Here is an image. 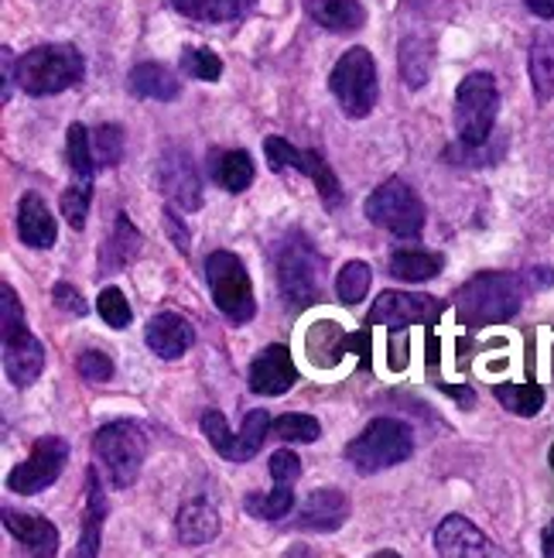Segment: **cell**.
Returning a JSON list of instances; mask_svg holds the SVG:
<instances>
[{
    "instance_id": "6da1fadb",
    "label": "cell",
    "mask_w": 554,
    "mask_h": 558,
    "mask_svg": "<svg viewBox=\"0 0 554 558\" xmlns=\"http://www.w3.org/2000/svg\"><path fill=\"white\" fill-rule=\"evenodd\" d=\"M524 302V284L507 271H483L466 281L455 295V312L466 326H493L517 315Z\"/></svg>"
},
{
    "instance_id": "7a4b0ae2",
    "label": "cell",
    "mask_w": 554,
    "mask_h": 558,
    "mask_svg": "<svg viewBox=\"0 0 554 558\" xmlns=\"http://www.w3.org/2000/svg\"><path fill=\"white\" fill-rule=\"evenodd\" d=\"M0 336H4V371L14 387H32L45 371V347L24 326V308L11 284H0Z\"/></svg>"
},
{
    "instance_id": "3957f363",
    "label": "cell",
    "mask_w": 554,
    "mask_h": 558,
    "mask_svg": "<svg viewBox=\"0 0 554 558\" xmlns=\"http://www.w3.org/2000/svg\"><path fill=\"white\" fill-rule=\"evenodd\" d=\"M86 62L72 45H41L17 59V83L28 96H56L69 86H79Z\"/></svg>"
},
{
    "instance_id": "277c9868",
    "label": "cell",
    "mask_w": 554,
    "mask_h": 558,
    "mask_svg": "<svg viewBox=\"0 0 554 558\" xmlns=\"http://www.w3.org/2000/svg\"><path fill=\"white\" fill-rule=\"evenodd\" d=\"M415 452V432L401 418H373L364 435L346 446V459L359 473H383Z\"/></svg>"
},
{
    "instance_id": "5b68a950",
    "label": "cell",
    "mask_w": 554,
    "mask_h": 558,
    "mask_svg": "<svg viewBox=\"0 0 554 558\" xmlns=\"http://www.w3.org/2000/svg\"><path fill=\"white\" fill-rule=\"evenodd\" d=\"M144 452H148V439L134 422H110L93 435V456L113 490H127L140 476Z\"/></svg>"
},
{
    "instance_id": "8992f818",
    "label": "cell",
    "mask_w": 554,
    "mask_h": 558,
    "mask_svg": "<svg viewBox=\"0 0 554 558\" xmlns=\"http://www.w3.org/2000/svg\"><path fill=\"white\" fill-rule=\"evenodd\" d=\"M206 281L212 291V302L220 308L230 323H250L257 315V302H254V284L250 275L244 268V260L230 251H212L206 257Z\"/></svg>"
},
{
    "instance_id": "52a82bcc",
    "label": "cell",
    "mask_w": 554,
    "mask_h": 558,
    "mask_svg": "<svg viewBox=\"0 0 554 558\" xmlns=\"http://www.w3.org/2000/svg\"><path fill=\"white\" fill-rule=\"evenodd\" d=\"M329 89L340 100V110L353 120H364L377 104V62L370 48L356 45L332 65Z\"/></svg>"
},
{
    "instance_id": "ba28073f",
    "label": "cell",
    "mask_w": 554,
    "mask_h": 558,
    "mask_svg": "<svg viewBox=\"0 0 554 558\" xmlns=\"http://www.w3.org/2000/svg\"><path fill=\"white\" fill-rule=\"evenodd\" d=\"M500 113V93L490 72H472L455 89V128L459 141L466 144H487L496 128Z\"/></svg>"
},
{
    "instance_id": "9c48e42d",
    "label": "cell",
    "mask_w": 554,
    "mask_h": 558,
    "mask_svg": "<svg viewBox=\"0 0 554 558\" xmlns=\"http://www.w3.org/2000/svg\"><path fill=\"white\" fill-rule=\"evenodd\" d=\"M367 220L391 230L401 240H415L424 230L428 213L411 185L401 179H387L380 189H373V196L367 199Z\"/></svg>"
},
{
    "instance_id": "30bf717a",
    "label": "cell",
    "mask_w": 554,
    "mask_h": 558,
    "mask_svg": "<svg viewBox=\"0 0 554 558\" xmlns=\"http://www.w3.org/2000/svg\"><path fill=\"white\" fill-rule=\"evenodd\" d=\"M278 281L292 305H311L322 295V257L305 236H292L278 254Z\"/></svg>"
},
{
    "instance_id": "8fae6325",
    "label": "cell",
    "mask_w": 554,
    "mask_h": 558,
    "mask_svg": "<svg viewBox=\"0 0 554 558\" xmlns=\"http://www.w3.org/2000/svg\"><path fill=\"white\" fill-rule=\"evenodd\" d=\"M65 463H69V442L59 439V435H45V439H38L32 446V456L24 459L21 466L11 470L8 490L21 494V497L41 494V490H48L62 476Z\"/></svg>"
},
{
    "instance_id": "7c38bea8",
    "label": "cell",
    "mask_w": 554,
    "mask_h": 558,
    "mask_svg": "<svg viewBox=\"0 0 554 558\" xmlns=\"http://www.w3.org/2000/svg\"><path fill=\"white\" fill-rule=\"evenodd\" d=\"M442 315V302L428 295H411V291H383L373 302L367 323L370 326H387V329H404L415 323H435Z\"/></svg>"
},
{
    "instance_id": "4fadbf2b",
    "label": "cell",
    "mask_w": 554,
    "mask_h": 558,
    "mask_svg": "<svg viewBox=\"0 0 554 558\" xmlns=\"http://www.w3.org/2000/svg\"><path fill=\"white\" fill-rule=\"evenodd\" d=\"M158 182H161V192L168 199H172L182 213H192L202 206V179L196 172V165L192 158L182 151H172L164 155L161 165H158Z\"/></svg>"
},
{
    "instance_id": "5bb4252c",
    "label": "cell",
    "mask_w": 554,
    "mask_h": 558,
    "mask_svg": "<svg viewBox=\"0 0 554 558\" xmlns=\"http://www.w3.org/2000/svg\"><path fill=\"white\" fill-rule=\"evenodd\" d=\"M298 380L295 363H292V350L274 343L268 350H260L257 360L250 363V391L263 395V398H278L284 391H292Z\"/></svg>"
},
{
    "instance_id": "9a60e30c",
    "label": "cell",
    "mask_w": 554,
    "mask_h": 558,
    "mask_svg": "<svg viewBox=\"0 0 554 558\" xmlns=\"http://www.w3.org/2000/svg\"><path fill=\"white\" fill-rule=\"evenodd\" d=\"M435 548L445 558H483V555H493L490 538L469 518H463V514H448L439 524V531H435Z\"/></svg>"
},
{
    "instance_id": "2e32d148",
    "label": "cell",
    "mask_w": 554,
    "mask_h": 558,
    "mask_svg": "<svg viewBox=\"0 0 554 558\" xmlns=\"http://www.w3.org/2000/svg\"><path fill=\"white\" fill-rule=\"evenodd\" d=\"M144 339H148V347L161 360H178L182 353L192 350V343H196V329H192V323L185 319V315L161 312V315H155V319L148 323V332H144Z\"/></svg>"
},
{
    "instance_id": "e0dca14e",
    "label": "cell",
    "mask_w": 554,
    "mask_h": 558,
    "mask_svg": "<svg viewBox=\"0 0 554 558\" xmlns=\"http://www.w3.org/2000/svg\"><path fill=\"white\" fill-rule=\"evenodd\" d=\"M346 518H349V497L335 487H325V490H316L305 500L301 514L295 518V527H301V531H335V527L346 524Z\"/></svg>"
},
{
    "instance_id": "ac0fdd59",
    "label": "cell",
    "mask_w": 554,
    "mask_h": 558,
    "mask_svg": "<svg viewBox=\"0 0 554 558\" xmlns=\"http://www.w3.org/2000/svg\"><path fill=\"white\" fill-rule=\"evenodd\" d=\"M17 236H21V244H28L35 251L56 247V216L48 213L38 192H28V196L17 203Z\"/></svg>"
},
{
    "instance_id": "d6986e66",
    "label": "cell",
    "mask_w": 554,
    "mask_h": 558,
    "mask_svg": "<svg viewBox=\"0 0 554 558\" xmlns=\"http://www.w3.org/2000/svg\"><path fill=\"white\" fill-rule=\"evenodd\" d=\"M4 527L17 538V545L28 555H56L59 551V531L38 514L4 511Z\"/></svg>"
},
{
    "instance_id": "ffe728a7",
    "label": "cell",
    "mask_w": 554,
    "mask_h": 558,
    "mask_svg": "<svg viewBox=\"0 0 554 558\" xmlns=\"http://www.w3.org/2000/svg\"><path fill=\"white\" fill-rule=\"evenodd\" d=\"M308 17L325 32L346 35V32H359L367 21V11L359 0H301Z\"/></svg>"
},
{
    "instance_id": "44dd1931",
    "label": "cell",
    "mask_w": 554,
    "mask_h": 558,
    "mask_svg": "<svg viewBox=\"0 0 554 558\" xmlns=\"http://www.w3.org/2000/svg\"><path fill=\"white\" fill-rule=\"evenodd\" d=\"M175 527H178L182 545L199 548V545H209L216 535H220V514H216V507L209 500H188L178 511Z\"/></svg>"
},
{
    "instance_id": "7402d4cb",
    "label": "cell",
    "mask_w": 554,
    "mask_h": 558,
    "mask_svg": "<svg viewBox=\"0 0 554 558\" xmlns=\"http://www.w3.org/2000/svg\"><path fill=\"white\" fill-rule=\"evenodd\" d=\"M131 93L140 96V100L172 104L178 100V80H175V72L161 62H140L131 72Z\"/></svg>"
},
{
    "instance_id": "603a6c76",
    "label": "cell",
    "mask_w": 554,
    "mask_h": 558,
    "mask_svg": "<svg viewBox=\"0 0 554 558\" xmlns=\"http://www.w3.org/2000/svg\"><path fill=\"white\" fill-rule=\"evenodd\" d=\"M86 518H83V535H79V555L93 558L100 555V538H103V518H107V497L96 483V470L86 476Z\"/></svg>"
},
{
    "instance_id": "cb8c5ba5",
    "label": "cell",
    "mask_w": 554,
    "mask_h": 558,
    "mask_svg": "<svg viewBox=\"0 0 554 558\" xmlns=\"http://www.w3.org/2000/svg\"><path fill=\"white\" fill-rule=\"evenodd\" d=\"M140 254V233L127 216H116V227L107 240V247L100 254V275H116L124 264H131Z\"/></svg>"
},
{
    "instance_id": "d4e9b609",
    "label": "cell",
    "mask_w": 554,
    "mask_h": 558,
    "mask_svg": "<svg viewBox=\"0 0 554 558\" xmlns=\"http://www.w3.org/2000/svg\"><path fill=\"white\" fill-rule=\"evenodd\" d=\"M257 0H172V8L192 21H209V24H226L239 21Z\"/></svg>"
},
{
    "instance_id": "484cf974",
    "label": "cell",
    "mask_w": 554,
    "mask_h": 558,
    "mask_svg": "<svg viewBox=\"0 0 554 558\" xmlns=\"http://www.w3.org/2000/svg\"><path fill=\"white\" fill-rule=\"evenodd\" d=\"M445 268V257L442 254H428V251H394L391 254V275L401 281H431L439 278Z\"/></svg>"
},
{
    "instance_id": "4316f807",
    "label": "cell",
    "mask_w": 554,
    "mask_h": 558,
    "mask_svg": "<svg viewBox=\"0 0 554 558\" xmlns=\"http://www.w3.org/2000/svg\"><path fill=\"white\" fill-rule=\"evenodd\" d=\"M271 435V418L263 408H254L244 418V428L236 435V446L230 452V463H250V459L263 449V439Z\"/></svg>"
},
{
    "instance_id": "83f0119b",
    "label": "cell",
    "mask_w": 554,
    "mask_h": 558,
    "mask_svg": "<svg viewBox=\"0 0 554 558\" xmlns=\"http://www.w3.org/2000/svg\"><path fill=\"white\" fill-rule=\"evenodd\" d=\"M496 401L520 418H534L544 408V387L541 384H500Z\"/></svg>"
},
{
    "instance_id": "f1b7e54d",
    "label": "cell",
    "mask_w": 554,
    "mask_h": 558,
    "mask_svg": "<svg viewBox=\"0 0 554 558\" xmlns=\"http://www.w3.org/2000/svg\"><path fill=\"white\" fill-rule=\"evenodd\" d=\"M531 83L538 104H547L554 96V41L547 35L534 38L531 45Z\"/></svg>"
},
{
    "instance_id": "f546056e",
    "label": "cell",
    "mask_w": 554,
    "mask_h": 558,
    "mask_svg": "<svg viewBox=\"0 0 554 558\" xmlns=\"http://www.w3.org/2000/svg\"><path fill=\"white\" fill-rule=\"evenodd\" d=\"M244 507L257 521H281L292 514V507H295V487H281V483H274L271 494H250L244 500Z\"/></svg>"
},
{
    "instance_id": "4dcf8cb0",
    "label": "cell",
    "mask_w": 554,
    "mask_h": 558,
    "mask_svg": "<svg viewBox=\"0 0 554 558\" xmlns=\"http://www.w3.org/2000/svg\"><path fill=\"white\" fill-rule=\"evenodd\" d=\"M216 182H220L226 192H247L254 185V161L247 151H226L216 165Z\"/></svg>"
},
{
    "instance_id": "1f68e13d",
    "label": "cell",
    "mask_w": 554,
    "mask_h": 558,
    "mask_svg": "<svg viewBox=\"0 0 554 558\" xmlns=\"http://www.w3.org/2000/svg\"><path fill=\"white\" fill-rule=\"evenodd\" d=\"M431 72V52L421 38H404L401 41V76L411 89H421Z\"/></svg>"
},
{
    "instance_id": "d6a6232c",
    "label": "cell",
    "mask_w": 554,
    "mask_h": 558,
    "mask_svg": "<svg viewBox=\"0 0 554 558\" xmlns=\"http://www.w3.org/2000/svg\"><path fill=\"white\" fill-rule=\"evenodd\" d=\"M65 155H69V168L76 179H93L96 172V158H93V141L89 131L83 124H72L65 131Z\"/></svg>"
},
{
    "instance_id": "836d02e7",
    "label": "cell",
    "mask_w": 554,
    "mask_h": 558,
    "mask_svg": "<svg viewBox=\"0 0 554 558\" xmlns=\"http://www.w3.org/2000/svg\"><path fill=\"white\" fill-rule=\"evenodd\" d=\"M370 281H373V271L367 268L364 260H349L346 268L335 278V295H340L343 305H359L367 299L370 291Z\"/></svg>"
},
{
    "instance_id": "e575fe53",
    "label": "cell",
    "mask_w": 554,
    "mask_h": 558,
    "mask_svg": "<svg viewBox=\"0 0 554 558\" xmlns=\"http://www.w3.org/2000/svg\"><path fill=\"white\" fill-rule=\"evenodd\" d=\"M298 172H301V175H308L311 182H316L319 196H322L329 206L340 203V179L332 175L329 161H325L319 151H301V168H298Z\"/></svg>"
},
{
    "instance_id": "d590c367",
    "label": "cell",
    "mask_w": 554,
    "mask_h": 558,
    "mask_svg": "<svg viewBox=\"0 0 554 558\" xmlns=\"http://www.w3.org/2000/svg\"><path fill=\"white\" fill-rule=\"evenodd\" d=\"M271 435L281 442H319L322 425L311 415H281L271 422Z\"/></svg>"
},
{
    "instance_id": "8d00e7d4",
    "label": "cell",
    "mask_w": 554,
    "mask_h": 558,
    "mask_svg": "<svg viewBox=\"0 0 554 558\" xmlns=\"http://www.w3.org/2000/svg\"><path fill=\"white\" fill-rule=\"evenodd\" d=\"M89 203H93V179H76L65 192H62V216L72 230L86 227L89 216Z\"/></svg>"
},
{
    "instance_id": "74e56055",
    "label": "cell",
    "mask_w": 554,
    "mask_h": 558,
    "mask_svg": "<svg viewBox=\"0 0 554 558\" xmlns=\"http://www.w3.org/2000/svg\"><path fill=\"white\" fill-rule=\"evenodd\" d=\"M182 72L199 83H216L223 76V59L209 48H182Z\"/></svg>"
},
{
    "instance_id": "f35d334b",
    "label": "cell",
    "mask_w": 554,
    "mask_h": 558,
    "mask_svg": "<svg viewBox=\"0 0 554 558\" xmlns=\"http://www.w3.org/2000/svg\"><path fill=\"white\" fill-rule=\"evenodd\" d=\"M93 141V158H96V168H113L120 158H124V131L116 124H103L89 134Z\"/></svg>"
},
{
    "instance_id": "ab89813d",
    "label": "cell",
    "mask_w": 554,
    "mask_h": 558,
    "mask_svg": "<svg viewBox=\"0 0 554 558\" xmlns=\"http://www.w3.org/2000/svg\"><path fill=\"white\" fill-rule=\"evenodd\" d=\"M100 319L110 326V329H127L134 312H131V302L120 288H103L100 291Z\"/></svg>"
},
{
    "instance_id": "60d3db41",
    "label": "cell",
    "mask_w": 554,
    "mask_h": 558,
    "mask_svg": "<svg viewBox=\"0 0 554 558\" xmlns=\"http://www.w3.org/2000/svg\"><path fill=\"white\" fill-rule=\"evenodd\" d=\"M199 425H202V435L212 442V449L220 452L223 459H230V452H233V446H236V435L230 432V425H226V418H223V411L209 408L206 415L199 418Z\"/></svg>"
},
{
    "instance_id": "b9f144b4",
    "label": "cell",
    "mask_w": 554,
    "mask_h": 558,
    "mask_svg": "<svg viewBox=\"0 0 554 558\" xmlns=\"http://www.w3.org/2000/svg\"><path fill=\"white\" fill-rule=\"evenodd\" d=\"M263 155H268V165H271V172H284V168H301V151L292 148V141H284V137H268L263 141Z\"/></svg>"
},
{
    "instance_id": "7bdbcfd3",
    "label": "cell",
    "mask_w": 554,
    "mask_h": 558,
    "mask_svg": "<svg viewBox=\"0 0 554 558\" xmlns=\"http://www.w3.org/2000/svg\"><path fill=\"white\" fill-rule=\"evenodd\" d=\"M76 371L89 384H107V380H113V360L100 350H86L76 363Z\"/></svg>"
},
{
    "instance_id": "ee69618b",
    "label": "cell",
    "mask_w": 554,
    "mask_h": 558,
    "mask_svg": "<svg viewBox=\"0 0 554 558\" xmlns=\"http://www.w3.org/2000/svg\"><path fill=\"white\" fill-rule=\"evenodd\" d=\"M274 483H281V487H295L298 476H301V459L292 452V449H278L271 456V463H268Z\"/></svg>"
},
{
    "instance_id": "f6af8a7d",
    "label": "cell",
    "mask_w": 554,
    "mask_h": 558,
    "mask_svg": "<svg viewBox=\"0 0 554 558\" xmlns=\"http://www.w3.org/2000/svg\"><path fill=\"white\" fill-rule=\"evenodd\" d=\"M52 299H56V308H62L65 315H86V302H83V295L76 288H72L69 281H59L56 288H52Z\"/></svg>"
},
{
    "instance_id": "bcb514c9",
    "label": "cell",
    "mask_w": 554,
    "mask_h": 558,
    "mask_svg": "<svg viewBox=\"0 0 554 558\" xmlns=\"http://www.w3.org/2000/svg\"><path fill=\"white\" fill-rule=\"evenodd\" d=\"M164 230H168V236H172L175 251L188 254V227L182 223V216L175 209H164Z\"/></svg>"
},
{
    "instance_id": "7dc6e473",
    "label": "cell",
    "mask_w": 554,
    "mask_h": 558,
    "mask_svg": "<svg viewBox=\"0 0 554 558\" xmlns=\"http://www.w3.org/2000/svg\"><path fill=\"white\" fill-rule=\"evenodd\" d=\"M0 62H4V100H11V89H14V80H17V65H14L11 45L0 48Z\"/></svg>"
},
{
    "instance_id": "c3c4849f",
    "label": "cell",
    "mask_w": 554,
    "mask_h": 558,
    "mask_svg": "<svg viewBox=\"0 0 554 558\" xmlns=\"http://www.w3.org/2000/svg\"><path fill=\"white\" fill-rule=\"evenodd\" d=\"M442 391H445L448 398H455V401H463V408H472V404H476V395L469 391V387H452V384H445Z\"/></svg>"
},
{
    "instance_id": "681fc988",
    "label": "cell",
    "mask_w": 554,
    "mask_h": 558,
    "mask_svg": "<svg viewBox=\"0 0 554 558\" xmlns=\"http://www.w3.org/2000/svg\"><path fill=\"white\" fill-rule=\"evenodd\" d=\"M524 4H527V11L538 14V17H544V21L554 17V0H524Z\"/></svg>"
},
{
    "instance_id": "f907efd6",
    "label": "cell",
    "mask_w": 554,
    "mask_h": 558,
    "mask_svg": "<svg viewBox=\"0 0 554 558\" xmlns=\"http://www.w3.org/2000/svg\"><path fill=\"white\" fill-rule=\"evenodd\" d=\"M554 281V271L551 268H534L531 271V288H547Z\"/></svg>"
},
{
    "instance_id": "816d5d0a",
    "label": "cell",
    "mask_w": 554,
    "mask_h": 558,
    "mask_svg": "<svg viewBox=\"0 0 554 558\" xmlns=\"http://www.w3.org/2000/svg\"><path fill=\"white\" fill-rule=\"evenodd\" d=\"M544 555L547 558H554V521L547 524V531H544Z\"/></svg>"
},
{
    "instance_id": "f5cc1de1",
    "label": "cell",
    "mask_w": 554,
    "mask_h": 558,
    "mask_svg": "<svg viewBox=\"0 0 554 558\" xmlns=\"http://www.w3.org/2000/svg\"><path fill=\"white\" fill-rule=\"evenodd\" d=\"M407 8H424V4H431V0H404Z\"/></svg>"
}]
</instances>
